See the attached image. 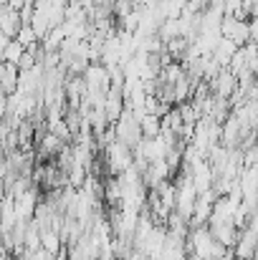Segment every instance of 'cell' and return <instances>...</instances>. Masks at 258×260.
Listing matches in <instances>:
<instances>
[{
  "label": "cell",
  "instance_id": "1",
  "mask_svg": "<svg viewBox=\"0 0 258 260\" xmlns=\"http://www.w3.org/2000/svg\"><path fill=\"white\" fill-rule=\"evenodd\" d=\"M111 129H114V137H117L122 144H127L129 149H134L137 142L142 139V134H139V124H137V116H134L129 109H124V111L119 114V119L111 124Z\"/></svg>",
  "mask_w": 258,
  "mask_h": 260
},
{
  "label": "cell",
  "instance_id": "2",
  "mask_svg": "<svg viewBox=\"0 0 258 260\" xmlns=\"http://www.w3.org/2000/svg\"><path fill=\"white\" fill-rule=\"evenodd\" d=\"M104 162H106V170L111 174H122L132 165V149L127 144H122L119 139H114L104 147Z\"/></svg>",
  "mask_w": 258,
  "mask_h": 260
},
{
  "label": "cell",
  "instance_id": "3",
  "mask_svg": "<svg viewBox=\"0 0 258 260\" xmlns=\"http://www.w3.org/2000/svg\"><path fill=\"white\" fill-rule=\"evenodd\" d=\"M38 205V189L28 187L23 194L13 197V210H15V222H28L33 217V210Z\"/></svg>",
  "mask_w": 258,
  "mask_h": 260
},
{
  "label": "cell",
  "instance_id": "4",
  "mask_svg": "<svg viewBox=\"0 0 258 260\" xmlns=\"http://www.w3.org/2000/svg\"><path fill=\"white\" fill-rule=\"evenodd\" d=\"M38 243H41V250L48 253V255L61 253V245H64L56 228H38Z\"/></svg>",
  "mask_w": 258,
  "mask_h": 260
},
{
  "label": "cell",
  "instance_id": "5",
  "mask_svg": "<svg viewBox=\"0 0 258 260\" xmlns=\"http://www.w3.org/2000/svg\"><path fill=\"white\" fill-rule=\"evenodd\" d=\"M213 79H215V81H213V86H215V96L228 99V96L233 93V88H236V76H233L228 69H220Z\"/></svg>",
  "mask_w": 258,
  "mask_h": 260
},
{
  "label": "cell",
  "instance_id": "6",
  "mask_svg": "<svg viewBox=\"0 0 258 260\" xmlns=\"http://www.w3.org/2000/svg\"><path fill=\"white\" fill-rule=\"evenodd\" d=\"M20 25H23V23H20L18 10L5 8V10L0 13V33H5L8 38H15V33H18V28H20Z\"/></svg>",
  "mask_w": 258,
  "mask_h": 260
},
{
  "label": "cell",
  "instance_id": "7",
  "mask_svg": "<svg viewBox=\"0 0 258 260\" xmlns=\"http://www.w3.org/2000/svg\"><path fill=\"white\" fill-rule=\"evenodd\" d=\"M137 124H139V134L145 139H152L160 134V116H155V114H139Z\"/></svg>",
  "mask_w": 258,
  "mask_h": 260
},
{
  "label": "cell",
  "instance_id": "8",
  "mask_svg": "<svg viewBox=\"0 0 258 260\" xmlns=\"http://www.w3.org/2000/svg\"><path fill=\"white\" fill-rule=\"evenodd\" d=\"M61 147H64V139L61 137H56L53 132H48V134H43V139H41V154L43 157H51V154H59L61 152Z\"/></svg>",
  "mask_w": 258,
  "mask_h": 260
},
{
  "label": "cell",
  "instance_id": "9",
  "mask_svg": "<svg viewBox=\"0 0 258 260\" xmlns=\"http://www.w3.org/2000/svg\"><path fill=\"white\" fill-rule=\"evenodd\" d=\"M23 51H25V48H23V46H20L15 38H10V41L3 46V51H0V58H3L5 63H18V61H20V56H23Z\"/></svg>",
  "mask_w": 258,
  "mask_h": 260
},
{
  "label": "cell",
  "instance_id": "10",
  "mask_svg": "<svg viewBox=\"0 0 258 260\" xmlns=\"http://www.w3.org/2000/svg\"><path fill=\"white\" fill-rule=\"evenodd\" d=\"M15 41H18L23 48H28V46L38 43V38H36V33H33V28H31V25H20V28H18V33H15Z\"/></svg>",
  "mask_w": 258,
  "mask_h": 260
},
{
  "label": "cell",
  "instance_id": "11",
  "mask_svg": "<svg viewBox=\"0 0 258 260\" xmlns=\"http://www.w3.org/2000/svg\"><path fill=\"white\" fill-rule=\"evenodd\" d=\"M48 260H66V255L64 253H56V255H48Z\"/></svg>",
  "mask_w": 258,
  "mask_h": 260
},
{
  "label": "cell",
  "instance_id": "12",
  "mask_svg": "<svg viewBox=\"0 0 258 260\" xmlns=\"http://www.w3.org/2000/svg\"><path fill=\"white\" fill-rule=\"evenodd\" d=\"M15 260H25V258H23V255H20V258H15Z\"/></svg>",
  "mask_w": 258,
  "mask_h": 260
}]
</instances>
